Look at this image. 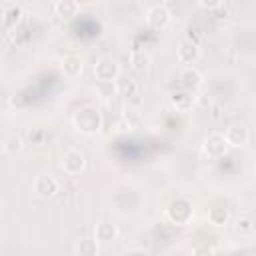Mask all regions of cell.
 <instances>
[{
  "mask_svg": "<svg viewBox=\"0 0 256 256\" xmlns=\"http://www.w3.org/2000/svg\"><path fill=\"white\" fill-rule=\"evenodd\" d=\"M202 8H218L220 6V2H198Z\"/></svg>",
  "mask_w": 256,
  "mask_h": 256,
  "instance_id": "cell-21",
  "label": "cell"
},
{
  "mask_svg": "<svg viewBox=\"0 0 256 256\" xmlns=\"http://www.w3.org/2000/svg\"><path fill=\"white\" fill-rule=\"evenodd\" d=\"M200 56V48L192 40H182L178 46V60L184 64H194Z\"/></svg>",
  "mask_w": 256,
  "mask_h": 256,
  "instance_id": "cell-7",
  "label": "cell"
},
{
  "mask_svg": "<svg viewBox=\"0 0 256 256\" xmlns=\"http://www.w3.org/2000/svg\"><path fill=\"white\" fill-rule=\"evenodd\" d=\"M74 124H76V128H78L80 132L92 134V132H96V130L100 128V116H98V112H94L92 108H86V110H80V112L76 114Z\"/></svg>",
  "mask_w": 256,
  "mask_h": 256,
  "instance_id": "cell-1",
  "label": "cell"
},
{
  "mask_svg": "<svg viewBox=\"0 0 256 256\" xmlns=\"http://www.w3.org/2000/svg\"><path fill=\"white\" fill-rule=\"evenodd\" d=\"M172 104H174L176 108H180V110H184V108H188V106H192V96H188V94H184V92H178V94H172Z\"/></svg>",
  "mask_w": 256,
  "mask_h": 256,
  "instance_id": "cell-16",
  "label": "cell"
},
{
  "mask_svg": "<svg viewBox=\"0 0 256 256\" xmlns=\"http://www.w3.org/2000/svg\"><path fill=\"white\" fill-rule=\"evenodd\" d=\"M204 150L208 156H220L226 150V140L222 134H210L204 142Z\"/></svg>",
  "mask_w": 256,
  "mask_h": 256,
  "instance_id": "cell-8",
  "label": "cell"
},
{
  "mask_svg": "<svg viewBox=\"0 0 256 256\" xmlns=\"http://www.w3.org/2000/svg\"><path fill=\"white\" fill-rule=\"evenodd\" d=\"M238 226H240L242 230H250V228H252V224H250V220H248V218H242V220H238Z\"/></svg>",
  "mask_w": 256,
  "mask_h": 256,
  "instance_id": "cell-20",
  "label": "cell"
},
{
  "mask_svg": "<svg viewBox=\"0 0 256 256\" xmlns=\"http://www.w3.org/2000/svg\"><path fill=\"white\" fill-rule=\"evenodd\" d=\"M94 236H96V240L110 242V240H114L118 236V228L114 224H110V222H100L94 228Z\"/></svg>",
  "mask_w": 256,
  "mask_h": 256,
  "instance_id": "cell-9",
  "label": "cell"
},
{
  "mask_svg": "<svg viewBox=\"0 0 256 256\" xmlns=\"http://www.w3.org/2000/svg\"><path fill=\"white\" fill-rule=\"evenodd\" d=\"M208 220L214 226H224L228 222V210H224V208H212L208 212Z\"/></svg>",
  "mask_w": 256,
  "mask_h": 256,
  "instance_id": "cell-15",
  "label": "cell"
},
{
  "mask_svg": "<svg viewBox=\"0 0 256 256\" xmlns=\"http://www.w3.org/2000/svg\"><path fill=\"white\" fill-rule=\"evenodd\" d=\"M62 70L68 78H76L82 72V60L76 58V56H66L64 62H62Z\"/></svg>",
  "mask_w": 256,
  "mask_h": 256,
  "instance_id": "cell-11",
  "label": "cell"
},
{
  "mask_svg": "<svg viewBox=\"0 0 256 256\" xmlns=\"http://www.w3.org/2000/svg\"><path fill=\"white\" fill-rule=\"evenodd\" d=\"M84 164H86V160H84V156H82L78 150H68V152L62 156V162H60L62 170L68 172V174H78V172H82V170H84Z\"/></svg>",
  "mask_w": 256,
  "mask_h": 256,
  "instance_id": "cell-5",
  "label": "cell"
},
{
  "mask_svg": "<svg viewBox=\"0 0 256 256\" xmlns=\"http://www.w3.org/2000/svg\"><path fill=\"white\" fill-rule=\"evenodd\" d=\"M78 8H80V6H78V2H74V0H60V2L54 4L56 14L62 16V18H72V16H76Z\"/></svg>",
  "mask_w": 256,
  "mask_h": 256,
  "instance_id": "cell-10",
  "label": "cell"
},
{
  "mask_svg": "<svg viewBox=\"0 0 256 256\" xmlns=\"http://www.w3.org/2000/svg\"><path fill=\"white\" fill-rule=\"evenodd\" d=\"M34 190H36L38 196L50 198V196H54V194L60 190V182H58L52 174H40V176H36V180H34Z\"/></svg>",
  "mask_w": 256,
  "mask_h": 256,
  "instance_id": "cell-4",
  "label": "cell"
},
{
  "mask_svg": "<svg viewBox=\"0 0 256 256\" xmlns=\"http://www.w3.org/2000/svg\"><path fill=\"white\" fill-rule=\"evenodd\" d=\"M182 80H184V86L188 88H198L202 84V74L196 70V68H186L184 74H182Z\"/></svg>",
  "mask_w": 256,
  "mask_h": 256,
  "instance_id": "cell-13",
  "label": "cell"
},
{
  "mask_svg": "<svg viewBox=\"0 0 256 256\" xmlns=\"http://www.w3.org/2000/svg\"><path fill=\"white\" fill-rule=\"evenodd\" d=\"M78 256H96L98 254V246H96V240L92 238H84L78 242Z\"/></svg>",
  "mask_w": 256,
  "mask_h": 256,
  "instance_id": "cell-14",
  "label": "cell"
},
{
  "mask_svg": "<svg viewBox=\"0 0 256 256\" xmlns=\"http://www.w3.org/2000/svg\"><path fill=\"white\" fill-rule=\"evenodd\" d=\"M94 74H96L98 82H116L120 68L112 58H100L94 64Z\"/></svg>",
  "mask_w": 256,
  "mask_h": 256,
  "instance_id": "cell-2",
  "label": "cell"
},
{
  "mask_svg": "<svg viewBox=\"0 0 256 256\" xmlns=\"http://www.w3.org/2000/svg\"><path fill=\"white\" fill-rule=\"evenodd\" d=\"M130 64H132L134 70H146L148 64H150V56L144 50H134L130 54Z\"/></svg>",
  "mask_w": 256,
  "mask_h": 256,
  "instance_id": "cell-12",
  "label": "cell"
},
{
  "mask_svg": "<svg viewBox=\"0 0 256 256\" xmlns=\"http://www.w3.org/2000/svg\"><path fill=\"white\" fill-rule=\"evenodd\" d=\"M248 128L246 126H242V124H232L228 130H226V134H224V140H226V144H230V146H244L246 142H248Z\"/></svg>",
  "mask_w": 256,
  "mask_h": 256,
  "instance_id": "cell-6",
  "label": "cell"
},
{
  "mask_svg": "<svg viewBox=\"0 0 256 256\" xmlns=\"http://www.w3.org/2000/svg\"><path fill=\"white\" fill-rule=\"evenodd\" d=\"M98 92L102 98H112L118 92L116 82H98Z\"/></svg>",
  "mask_w": 256,
  "mask_h": 256,
  "instance_id": "cell-17",
  "label": "cell"
},
{
  "mask_svg": "<svg viewBox=\"0 0 256 256\" xmlns=\"http://www.w3.org/2000/svg\"><path fill=\"white\" fill-rule=\"evenodd\" d=\"M170 10L166 4H154L148 8L146 12V22L152 26V28H166L170 24Z\"/></svg>",
  "mask_w": 256,
  "mask_h": 256,
  "instance_id": "cell-3",
  "label": "cell"
},
{
  "mask_svg": "<svg viewBox=\"0 0 256 256\" xmlns=\"http://www.w3.org/2000/svg\"><path fill=\"white\" fill-rule=\"evenodd\" d=\"M4 148H6V152H14V150L18 152V150L22 148V140H20V138H10V140L4 144Z\"/></svg>",
  "mask_w": 256,
  "mask_h": 256,
  "instance_id": "cell-18",
  "label": "cell"
},
{
  "mask_svg": "<svg viewBox=\"0 0 256 256\" xmlns=\"http://www.w3.org/2000/svg\"><path fill=\"white\" fill-rule=\"evenodd\" d=\"M192 256H214V252H212V248H208V246H196L194 248V252H192Z\"/></svg>",
  "mask_w": 256,
  "mask_h": 256,
  "instance_id": "cell-19",
  "label": "cell"
}]
</instances>
